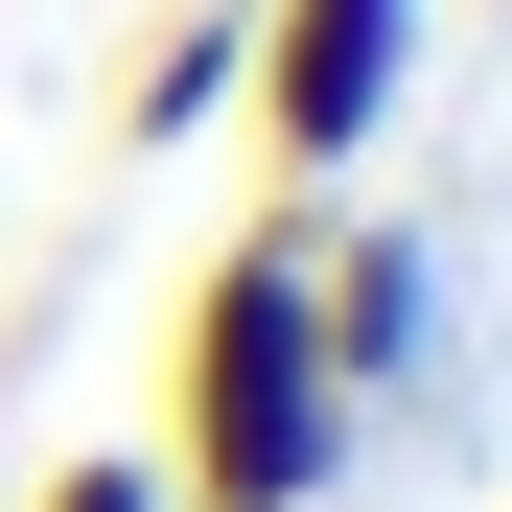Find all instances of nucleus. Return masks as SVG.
Returning <instances> with one entry per match:
<instances>
[{"label":"nucleus","mask_w":512,"mask_h":512,"mask_svg":"<svg viewBox=\"0 0 512 512\" xmlns=\"http://www.w3.org/2000/svg\"><path fill=\"white\" fill-rule=\"evenodd\" d=\"M419 47H443V0H256V47H233V117H256V163L326 210V187L396 140Z\"/></svg>","instance_id":"2"},{"label":"nucleus","mask_w":512,"mask_h":512,"mask_svg":"<svg viewBox=\"0 0 512 512\" xmlns=\"http://www.w3.org/2000/svg\"><path fill=\"white\" fill-rule=\"evenodd\" d=\"M233 47H256V0H163L140 70H117V163H140V140H210V117H233Z\"/></svg>","instance_id":"4"},{"label":"nucleus","mask_w":512,"mask_h":512,"mask_svg":"<svg viewBox=\"0 0 512 512\" xmlns=\"http://www.w3.org/2000/svg\"><path fill=\"white\" fill-rule=\"evenodd\" d=\"M350 373H326V326H303V187L256 210L210 280H187V326H163V512H326L350 489Z\"/></svg>","instance_id":"1"},{"label":"nucleus","mask_w":512,"mask_h":512,"mask_svg":"<svg viewBox=\"0 0 512 512\" xmlns=\"http://www.w3.org/2000/svg\"><path fill=\"white\" fill-rule=\"evenodd\" d=\"M303 326H326V373H350V419L443 396V233H396V210H303Z\"/></svg>","instance_id":"3"},{"label":"nucleus","mask_w":512,"mask_h":512,"mask_svg":"<svg viewBox=\"0 0 512 512\" xmlns=\"http://www.w3.org/2000/svg\"><path fill=\"white\" fill-rule=\"evenodd\" d=\"M24 512H163V466H140V443H70V466H47Z\"/></svg>","instance_id":"5"}]
</instances>
